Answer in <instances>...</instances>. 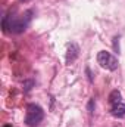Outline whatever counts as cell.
<instances>
[{"label":"cell","mask_w":125,"mask_h":127,"mask_svg":"<svg viewBox=\"0 0 125 127\" xmlns=\"http://www.w3.org/2000/svg\"><path fill=\"white\" fill-rule=\"evenodd\" d=\"M97 64L104 68V69H109V71H115L118 69V59L110 53V52H106V50H100L97 53Z\"/></svg>","instance_id":"3"},{"label":"cell","mask_w":125,"mask_h":127,"mask_svg":"<svg viewBox=\"0 0 125 127\" xmlns=\"http://www.w3.org/2000/svg\"><path fill=\"white\" fill-rule=\"evenodd\" d=\"M78 56H80V46L74 41L69 43L66 49V64H72Z\"/></svg>","instance_id":"4"},{"label":"cell","mask_w":125,"mask_h":127,"mask_svg":"<svg viewBox=\"0 0 125 127\" xmlns=\"http://www.w3.org/2000/svg\"><path fill=\"white\" fill-rule=\"evenodd\" d=\"M32 15H34V10H31V9L25 10L19 16L4 15L3 19H1V27L6 32L10 31L13 34H21V32H24L28 28V25H30V22L32 19Z\"/></svg>","instance_id":"1"},{"label":"cell","mask_w":125,"mask_h":127,"mask_svg":"<svg viewBox=\"0 0 125 127\" xmlns=\"http://www.w3.org/2000/svg\"><path fill=\"white\" fill-rule=\"evenodd\" d=\"M118 40H119V37H115L113 38V47H115V52L119 53V41Z\"/></svg>","instance_id":"9"},{"label":"cell","mask_w":125,"mask_h":127,"mask_svg":"<svg viewBox=\"0 0 125 127\" xmlns=\"http://www.w3.org/2000/svg\"><path fill=\"white\" fill-rule=\"evenodd\" d=\"M3 127H12V126L10 124H6V126H3Z\"/></svg>","instance_id":"12"},{"label":"cell","mask_w":125,"mask_h":127,"mask_svg":"<svg viewBox=\"0 0 125 127\" xmlns=\"http://www.w3.org/2000/svg\"><path fill=\"white\" fill-rule=\"evenodd\" d=\"M34 84V81L32 80H28V81H25L24 83V87H25V92H30L31 90V86Z\"/></svg>","instance_id":"7"},{"label":"cell","mask_w":125,"mask_h":127,"mask_svg":"<svg viewBox=\"0 0 125 127\" xmlns=\"http://www.w3.org/2000/svg\"><path fill=\"white\" fill-rule=\"evenodd\" d=\"M21 1H24V3H28V1H30V0H21Z\"/></svg>","instance_id":"11"},{"label":"cell","mask_w":125,"mask_h":127,"mask_svg":"<svg viewBox=\"0 0 125 127\" xmlns=\"http://www.w3.org/2000/svg\"><path fill=\"white\" fill-rule=\"evenodd\" d=\"M121 100H122V96H121V92H119V90L110 92V95H109V103H110V105L118 103V102H121Z\"/></svg>","instance_id":"6"},{"label":"cell","mask_w":125,"mask_h":127,"mask_svg":"<svg viewBox=\"0 0 125 127\" xmlns=\"http://www.w3.org/2000/svg\"><path fill=\"white\" fill-rule=\"evenodd\" d=\"M44 118V111L40 105L30 103L27 106V115H25V124L28 127H37Z\"/></svg>","instance_id":"2"},{"label":"cell","mask_w":125,"mask_h":127,"mask_svg":"<svg viewBox=\"0 0 125 127\" xmlns=\"http://www.w3.org/2000/svg\"><path fill=\"white\" fill-rule=\"evenodd\" d=\"M94 99H90V102H88V106H87V109H88V112L90 114H93V111H94Z\"/></svg>","instance_id":"8"},{"label":"cell","mask_w":125,"mask_h":127,"mask_svg":"<svg viewBox=\"0 0 125 127\" xmlns=\"http://www.w3.org/2000/svg\"><path fill=\"white\" fill-rule=\"evenodd\" d=\"M110 114L113 117H116V118H125V102L124 100L110 105Z\"/></svg>","instance_id":"5"},{"label":"cell","mask_w":125,"mask_h":127,"mask_svg":"<svg viewBox=\"0 0 125 127\" xmlns=\"http://www.w3.org/2000/svg\"><path fill=\"white\" fill-rule=\"evenodd\" d=\"M85 71H87V74H88V80H90V81H93V77H91V72H90V68H85Z\"/></svg>","instance_id":"10"}]
</instances>
